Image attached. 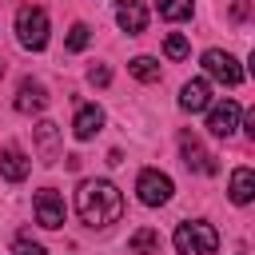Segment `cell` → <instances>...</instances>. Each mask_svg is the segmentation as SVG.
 <instances>
[{"instance_id": "cell-18", "label": "cell", "mask_w": 255, "mask_h": 255, "mask_svg": "<svg viewBox=\"0 0 255 255\" xmlns=\"http://www.w3.org/2000/svg\"><path fill=\"white\" fill-rule=\"evenodd\" d=\"M163 20H191V0H155Z\"/></svg>"}, {"instance_id": "cell-7", "label": "cell", "mask_w": 255, "mask_h": 255, "mask_svg": "<svg viewBox=\"0 0 255 255\" xmlns=\"http://www.w3.org/2000/svg\"><path fill=\"white\" fill-rule=\"evenodd\" d=\"M179 151H183V163L191 167V171H199V175H215L219 171V163H215V155L191 135V131H183L179 135Z\"/></svg>"}, {"instance_id": "cell-8", "label": "cell", "mask_w": 255, "mask_h": 255, "mask_svg": "<svg viewBox=\"0 0 255 255\" xmlns=\"http://www.w3.org/2000/svg\"><path fill=\"white\" fill-rule=\"evenodd\" d=\"M32 211H36V223H40V227H48V231L64 227V199H60L52 187L36 191V199H32Z\"/></svg>"}, {"instance_id": "cell-4", "label": "cell", "mask_w": 255, "mask_h": 255, "mask_svg": "<svg viewBox=\"0 0 255 255\" xmlns=\"http://www.w3.org/2000/svg\"><path fill=\"white\" fill-rule=\"evenodd\" d=\"M203 68H207L211 80H219V84H227V88H235V84L243 80V68L235 64V56H231V52H219V48H207V52H203Z\"/></svg>"}, {"instance_id": "cell-11", "label": "cell", "mask_w": 255, "mask_h": 255, "mask_svg": "<svg viewBox=\"0 0 255 255\" xmlns=\"http://www.w3.org/2000/svg\"><path fill=\"white\" fill-rule=\"evenodd\" d=\"M179 108L183 112H203V108H211V88H207V80H187L183 84V92H179Z\"/></svg>"}, {"instance_id": "cell-10", "label": "cell", "mask_w": 255, "mask_h": 255, "mask_svg": "<svg viewBox=\"0 0 255 255\" xmlns=\"http://www.w3.org/2000/svg\"><path fill=\"white\" fill-rule=\"evenodd\" d=\"M44 108H48V92H44V84H36V80H20V88H16V112L32 116V112H44Z\"/></svg>"}, {"instance_id": "cell-9", "label": "cell", "mask_w": 255, "mask_h": 255, "mask_svg": "<svg viewBox=\"0 0 255 255\" xmlns=\"http://www.w3.org/2000/svg\"><path fill=\"white\" fill-rule=\"evenodd\" d=\"M116 24H120L128 36H139V32L147 28V8H143V0H120V4H116Z\"/></svg>"}, {"instance_id": "cell-2", "label": "cell", "mask_w": 255, "mask_h": 255, "mask_svg": "<svg viewBox=\"0 0 255 255\" xmlns=\"http://www.w3.org/2000/svg\"><path fill=\"white\" fill-rule=\"evenodd\" d=\"M171 239H175V251L179 255H215V247H219V231L211 223H203V219L179 223Z\"/></svg>"}, {"instance_id": "cell-21", "label": "cell", "mask_w": 255, "mask_h": 255, "mask_svg": "<svg viewBox=\"0 0 255 255\" xmlns=\"http://www.w3.org/2000/svg\"><path fill=\"white\" fill-rule=\"evenodd\" d=\"M12 251H16V255H48V251H44V247H40V243H32V239H28V235H20V239H16V243H12Z\"/></svg>"}, {"instance_id": "cell-12", "label": "cell", "mask_w": 255, "mask_h": 255, "mask_svg": "<svg viewBox=\"0 0 255 255\" xmlns=\"http://www.w3.org/2000/svg\"><path fill=\"white\" fill-rule=\"evenodd\" d=\"M0 171H4L8 183H24L28 171H32V163H28V155H24L20 147H4V155H0Z\"/></svg>"}, {"instance_id": "cell-5", "label": "cell", "mask_w": 255, "mask_h": 255, "mask_svg": "<svg viewBox=\"0 0 255 255\" xmlns=\"http://www.w3.org/2000/svg\"><path fill=\"white\" fill-rule=\"evenodd\" d=\"M135 191H139V203H147V207H159V203H167V199H171V179H167L163 171L147 167V171H139V179H135Z\"/></svg>"}, {"instance_id": "cell-19", "label": "cell", "mask_w": 255, "mask_h": 255, "mask_svg": "<svg viewBox=\"0 0 255 255\" xmlns=\"http://www.w3.org/2000/svg\"><path fill=\"white\" fill-rule=\"evenodd\" d=\"M92 44V28L88 24H72V32H68V52H84Z\"/></svg>"}, {"instance_id": "cell-17", "label": "cell", "mask_w": 255, "mask_h": 255, "mask_svg": "<svg viewBox=\"0 0 255 255\" xmlns=\"http://www.w3.org/2000/svg\"><path fill=\"white\" fill-rule=\"evenodd\" d=\"M128 72H131L135 80H143V84H155V80H159V64H155L151 56H135V60L128 64Z\"/></svg>"}, {"instance_id": "cell-16", "label": "cell", "mask_w": 255, "mask_h": 255, "mask_svg": "<svg viewBox=\"0 0 255 255\" xmlns=\"http://www.w3.org/2000/svg\"><path fill=\"white\" fill-rule=\"evenodd\" d=\"M36 143H40V151H44V159H56V147H60V128L56 124H36Z\"/></svg>"}, {"instance_id": "cell-3", "label": "cell", "mask_w": 255, "mask_h": 255, "mask_svg": "<svg viewBox=\"0 0 255 255\" xmlns=\"http://www.w3.org/2000/svg\"><path fill=\"white\" fill-rule=\"evenodd\" d=\"M16 36H20V44L32 48V52L48 48V16H44V8L24 4V8L16 12Z\"/></svg>"}, {"instance_id": "cell-15", "label": "cell", "mask_w": 255, "mask_h": 255, "mask_svg": "<svg viewBox=\"0 0 255 255\" xmlns=\"http://www.w3.org/2000/svg\"><path fill=\"white\" fill-rule=\"evenodd\" d=\"M128 251H131V255H159V231L139 227V231L128 239Z\"/></svg>"}, {"instance_id": "cell-14", "label": "cell", "mask_w": 255, "mask_h": 255, "mask_svg": "<svg viewBox=\"0 0 255 255\" xmlns=\"http://www.w3.org/2000/svg\"><path fill=\"white\" fill-rule=\"evenodd\" d=\"M255 199V171L251 167H235L231 171V203H251Z\"/></svg>"}, {"instance_id": "cell-24", "label": "cell", "mask_w": 255, "mask_h": 255, "mask_svg": "<svg viewBox=\"0 0 255 255\" xmlns=\"http://www.w3.org/2000/svg\"><path fill=\"white\" fill-rule=\"evenodd\" d=\"M239 255H247V251H239Z\"/></svg>"}, {"instance_id": "cell-20", "label": "cell", "mask_w": 255, "mask_h": 255, "mask_svg": "<svg viewBox=\"0 0 255 255\" xmlns=\"http://www.w3.org/2000/svg\"><path fill=\"white\" fill-rule=\"evenodd\" d=\"M163 52H167L171 60H187V52H191V44H187L183 36H175V32H171V36L163 40Z\"/></svg>"}, {"instance_id": "cell-1", "label": "cell", "mask_w": 255, "mask_h": 255, "mask_svg": "<svg viewBox=\"0 0 255 255\" xmlns=\"http://www.w3.org/2000/svg\"><path fill=\"white\" fill-rule=\"evenodd\" d=\"M76 211L88 227H112L124 215V199L108 179H84L76 187Z\"/></svg>"}, {"instance_id": "cell-6", "label": "cell", "mask_w": 255, "mask_h": 255, "mask_svg": "<svg viewBox=\"0 0 255 255\" xmlns=\"http://www.w3.org/2000/svg\"><path fill=\"white\" fill-rule=\"evenodd\" d=\"M239 116H243V108H239L235 100H223V104H215V108L207 112V131L219 135V139H231L235 128H239Z\"/></svg>"}, {"instance_id": "cell-23", "label": "cell", "mask_w": 255, "mask_h": 255, "mask_svg": "<svg viewBox=\"0 0 255 255\" xmlns=\"http://www.w3.org/2000/svg\"><path fill=\"white\" fill-rule=\"evenodd\" d=\"M0 76H4V60H0Z\"/></svg>"}, {"instance_id": "cell-22", "label": "cell", "mask_w": 255, "mask_h": 255, "mask_svg": "<svg viewBox=\"0 0 255 255\" xmlns=\"http://www.w3.org/2000/svg\"><path fill=\"white\" fill-rule=\"evenodd\" d=\"M88 80H92V84H100V88H104V84H108V80H112V72H108V68H104V64H100V68H92V72H88Z\"/></svg>"}, {"instance_id": "cell-13", "label": "cell", "mask_w": 255, "mask_h": 255, "mask_svg": "<svg viewBox=\"0 0 255 255\" xmlns=\"http://www.w3.org/2000/svg\"><path fill=\"white\" fill-rule=\"evenodd\" d=\"M100 128H104V112H100L96 104H84V108L76 112V120H72V131H76V139H92Z\"/></svg>"}]
</instances>
